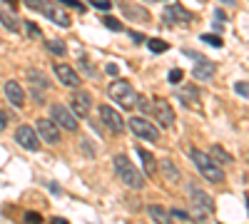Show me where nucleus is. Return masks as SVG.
<instances>
[{
  "instance_id": "nucleus-23",
  "label": "nucleus",
  "mask_w": 249,
  "mask_h": 224,
  "mask_svg": "<svg viewBox=\"0 0 249 224\" xmlns=\"http://www.w3.org/2000/svg\"><path fill=\"white\" fill-rule=\"evenodd\" d=\"M28 77L33 80V87H40V90H48V87H50V80H48L43 72H37V70H28Z\"/></svg>"
},
{
  "instance_id": "nucleus-29",
  "label": "nucleus",
  "mask_w": 249,
  "mask_h": 224,
  "mask_svg": "<svg viewBox=\"0 0 249 224\" xmlns=\"http://www.w3.org/2000/svg\"><path fill=\"white\" fill-rule=\"evenodd\" d=\"M182 80H184V72H182L179 68H175V70H170V75H167V83H170V85H179V83H182Z\"/></svg>"
},
{
  "instance_id": "nucleus-38",
  "label": "nucleus",
  "mask_w": 249,
  "mask_h": 224,
  "mask_svg": "<svg viewBox=\"0 0 249 224\" xmlns=\"http://www.w3.org/2000/svg\"><path fill=\"white\" fill-rule=\"evenodd\" d=\"M5 127H8V115L0 110V132H5Z\"/></svg>"
},
{
  "instance_id": "nucleus-1",
  "label": "nucleus",
  "mask_w": 249,
  "mask_h": 224,
  "mask_svg": "<svg viewBox=\"0 0 249 224\" xmlns=\"http://www.w3.org/2000/svg\"><path fill=\"white\" fill-rule=\"evenodd\" d=\"M190 157H192L195 167L199 170V174H202L207 182H212V185H222V182H224V172H222V167H219L207 152H199L197 147H192V150H190Z\"/></svg>"
},
{
  "instance_id": "nucleus-21",
  "label": "nucleus",
  "mask_w": 249,
  "mask_h": 224,
  "mask_svg": "<svg viewBox=\"0 0 249 224\" xmlns=\"http://www.w3.org/2000/svg\"><path fill=\"white\" fill-rule=\"evenodd\" d=\"M210 157L217 162V165H234V157L227 152V150H222L219 145H214V147L210 150Z\"/></svg>"
},
{
  "instance_id": "nucleus-7",
  "label": "nucleus",
  "mask_w": 249,
  "mask_h": 224,
  "mask_svg": "<svg viewBox=\"0 0 249 224\" xmlns=\"http://www.w3.org/2000/svg\"><path fill=\"white\" fill-rule=\"evenodd\" d=\"M50 115H53V122L60 127H65L68 132H75L77 130V117L68 110V107H62V105H53L50 107Z\"/></svg>"
},
{
  "instance_id": "nucleus-27",
  "label": "nucleus",
  "mask_w": 249,
  "mask_h": 224,
  "mask_svg": "<svg viewBox=\"0 0 249 224\" xmlns=\"http://www.w3.org/2000/svg\"><path fill=\"white\" fill-rule=\"evenodd\" d=\"M147 48L152 52H167L170 50V43H164L162 37H152V40H147Z\"/></svg>"
},
{
  "instance_id": "nucleus-3",
  "label": "nucleus",
  "mask_w": 249,
  "mask_h": 224,
  "mask_svg": "<svg viewBox=\"0 0 249 224\" xmlns=\"http://www.w3.org/2000/svg\"><path fill=\"white\" fill-rule=\"evenodd\" d=\"M107 92L122 110H132L137 105V92H135V87L127 83V80H115V83H110Z\"/></svg>"
},
{
  "instance_id": "nucleus-42",
  "label": "nucleus",
  "mask_w": 249,
  "mask_h": 224,
  "mask_svg": "<svg viewBox=\"0 0 249 224\" xmlns=\"http://www.w3.org/2000/svg\"><path fill=\"white\" fill-rule=\"evenodd\" d=\"M214 17H217V20H219V23H224V20H227V15H224V13H222V10H219V8H217V10H214Z\"/></svg>"
},
{
  "instance_id": "nucleus-9",
  "label": "nucleus",
  "mask_w": 249,
  "mask_h": 224,
  "mask_svg": "<svg viewBox=\"0 0 249 224\" xmlns=\"http://www.w3.org/2000/svg\"><path fill=\"white\" fill-rule=\"evenodd\" d=\"M15 139L20 142V147H25L28 152H37V150H40V137H37V132H35L33 127H28V125H20V127L15 130Z\"/></svg>"
},
{
  "instance_id": "nucleus-5",
  "label": "nucleus",
  "mask_w": 249,
  "mask_h": 224,
  "mask_svg": "<svg viewBox=\"0 0 249 224\" xmlns=\"http://www.w3.org/2000/svg\"><path fill=\"white\" fill-rule=\"evenodd\" d=\"M127 127H130L140 139H147V142H157V139H160V130L152 125V122L144 120V117H132V120H127Z\"/></svg>"
},
{
  "instance_id": "nucleus-41",
  "label": "nucleus",
  "mask_w": 249,
  "mask_h": 224,
  "mask_svg": "<svg viewBox=\"0 0 249 224\" xmlns=\"http://www.w3.org/2000/svg\"><path fill=\"white\" fill-rule=\"evenodd\" d=\"M105 72H107V75H117V65H112V63L105 65Z\"/></svg>"
},
{
  "instance_id": "nucleus-12",
  "label": "nucleus",
  "mask_w": 249,
  "mask_h": 224,
  "mask_svg": "<svg viewBox=\"0 0 249 224\" xmlns=\"http://www.w3.org/2000/svg\"><path fill=\"white\" fill-rule=\"evenodd\" d=\"M70 105H72L75 117H88L90 110H92V97H90L85 90H77V92H72V97H70Z\"/></svg>"
},
{
  "instance_id": "nucleus-26",
  "label": "nucleus",
  "mask_w": 249,
  "mask_h": 224,
  "mask_svg": "<svg viewBox=\"0 0 249 224\" xmlns=\"http://www.w3.org/2000/svg\"><path fill=\"white\" fill-rule=\"evenodd\" d=\"M167 214H170V222H195L190 212H184V209H179V207H175V209H170Z\"/></svg>"
},
{
  "instance_id": "nucleus-44",
  "label": "nucleus",
  "mask_w": 249,
  "mask_h": 224,
  "mask_svg": "<svg viewBox=\"0 0 249 224\" xmlns=\"http://www.w3.org/2000/svg\"><path fill=\"white\" fill-rule=\"evenodd\" d=\"M3 3H10V5H18V0H3Z\"/></svg>"
},
{
  "instance_id": "nucleus-33",
  "label": "nucleus",
  "mask_w": 249,
  "mask_h": 224,
  "mask_svg": "<svg viewBox=\"0 0 249 224\" xmlns=\"http://www.w3.org/2000/svg\"><path fill=\"white\" fill-rule=\"evenodd\" d=\"M23 25L28 28V33H30L33 37H40V35H43V33H40V28H37V25L33 23V20H23Z\"/></svg>"
},
{
  "instance_id": "nucleus-17",
  "label": "nucleus",
  "mask_w": 249,
  "mask_h": 224,
  "mask_svg": "<svg viewBox=\"0 0 249 224\" xmlns=\"http://www.w3.org/2000/svg\"><path fill=\"white\" fill-rule=\"evenodd\" d=\"M120 10L127 20H135V23H150V13L147 8H140V5H130V3H120Z\"/></svg>"
},
{
  "instance_id": "nucleus-31",
  "label": "nucleus",
  "mask_w": 249,
  "mask_h": 224,
  "mask_svg": "<svg viewBox=\"0 0 249 224\" xmlns=\"http://www.w3.org/2000/svg\"><path fill=\"white\" fill-rule=\"evenodd\" d=\"M90 3H92V8H95V10H102V13H107V10L112 8L110 0H90Z\"/></svg>"
},
{
  "instance_id": "nucleus-28",
  "label": "nucleus",
  "mask_w": 249,
  "mask_h": 224,
  "mask_svg": "<svg viewBox=\"0 0 249 224\" xmlns=\"http://www.w3.org/2000/svg\"><path fill=\"white\" fill-rule=\"evenodd\" d=\"M199 40H202V43H210L212 48H222V37H219V35H212V33H204V35H202Z\"/></svg>"
},
{
  "instance_id": "nucleus-24",
  "label": "nucleus",
  "mask_w": 249,
  "mask_h": 224,
  "mask_svg": "<svg viewBox=\"0 0 249 224\" xmlns=\"http://www.w3.org/2000/svg\"><path fill=\"white\" fill-rule=\"evenodd\" d=\"M147 212H150V217H152L155 222H162V224H167V222H170L167 209H162L160 205H150V207H147Z\"/></svg>"
},
{
  "instance_id": "nucleus-13",
  "label": "nucleus",
  "mask_w": 249,
  "mask_h": 224,
  "mask_svg": "<svg viewBox=\"0 0 249 224\" xmlns=\"http://www.w3.org/2000/svg\"><path fill=\"white\" fill-rule=\"evenodd\" d=\"M177 97H179V103L187 110H199V90H197V85H192V83L182 85L179 92H177Z\"/></svg>"
},
{
  "instance_id": "nucleus-11",
  "label": "nucleus",
  "mask_w": 249,
  "mask_h": 224,
  "mask_svg": "<svg viewBox=\"0 0 249 224\" xmlns=\"http://www.w3.org/2000/svg\"><path fill=\"white\" fill-rule=\"evenodd\" d=\"M100 117H102V122H105V127H107L110 132H117V135H120L124 127H127V122L120 117V112L112 110V107H107V105L100 107Z\"/></svg>"
},
{
  "instance_id": "nucleus-45",
  "label": "nucleus",
  "mask_w": 249,
  "mask_h": 224,
  "mask_svg": "<svg viewBox=\"0 0 249 224\" xmlns=\"http://www.w3.org/2000/svg\"><path fill=\"white\" fill-rule=\"evenodd\" d=\"M144 3H152V0H144Z\"/></svg>"
},
{
  "instance_id": "nucleus-10",
  "label": "nucleus",
  "mask_w": 249,
  "mask_h": 224,
  "mask_svg": "<svg viewBox=\"0 0 249 224\" xmlns=\"http://www.w3.org/2000/svg\"><path fill=\"white\" fill-rule=\"evenodd\" d=\"M35 127L40 132V139L48 142V145H57V142H60V130H57V125L53 120L40 117V120H35Z\"/></svg>"
},
{
  "instance_id": "nucleus-35",
  "label": "nucleus",
  "mask_w": 249,
  "mask_h": 224,
  "mask_svg": "<svg viewBox=\"0 0 249 224\" xmlns=\"http://www.w3.org/2000/svg\"><path fill=\"white\" fill-rule=\"evenodd\" d=\"M23 3H25L30 10H40V8H43V3H45V0H23Z\"/></svg>"
},
{
  "instance_id": "nucleus-15",
  "label": "nucleus",
  "mask_w": 249,
  "mask_h": 224,
  "mask_svg": "<svg viewBox=\"0 0 249 224\" xmlns=\"http://www.w3.org/2000/svg\"><path fill=\"white\" fill-rule=\"evenodd\" d=\"M5 97H8V103L13 107H23L25 105V90L20 87V83H15V80H8L5 83Z\"/></svg>"
},
{
  "instance_id": "nucleus-43",
  "label": "nucleus",
  "mask_w": 249,
  "mask_h": 224,
  "mask_svg": "<svg viewBox=\"0 0 249 224\" xmlns=\"http://www.w3.org/2000/svg\"><path fill=\"white\" fill-rule=\"evenodd\" d=\"M219 3H224V5H230V8H234V5H239V0H219Z\"/></svg>"
},
{
  "instance_id": "nucleus-6",
  "label": "nucleus",
  "mask_w": 249,
  "mask_h": 224,
  "mask_svg": "<svg viewBox=\"0 0 249 224\" xmlns=\"http://www.w3.org/2000/svg\"><path fill=\"white\" fill-rule=\"evenodd\" d=\"M40 13H43L45 17H50L53 23H55V25H60V28H70V25H72L70 15L60 8V3H48V0H45L43 8H40Z\"/></svg>"
},
{
  "instance_id": "nucleus-14",
  "label": "nucleus",
  "mask_w": 249,
  "mask_h": 224,
  "mask_svg": "<svg viewBox=\"0 0 249 224\" xmlns=\"http://www.w3.org/2000/svg\"><path fill=\"white\" fill-rule=\"evenodd\" d=\"M55 75H57V80L65 87H80V83H82V77L65 63H55Z\"/></svg>"
},
{
  "instance_id": "nucleus-25",
  "label": "nucleus",
  "mask_w": 249,
  "mask_h": 224,
  "mask_svg": "<svg viewBox=\"0 0 249 224\" xmlns=\"http://www.w3.org/2000/svg\"><path fill=\"white\" fill-rule=\"evenodd\" d=\"M45 48H48L53 55H57V57H62V55L68 52V48H65V43H62V40H48Z\"/></svg>"
},
{
  "instance_id": "nucleus-36",
  "label": "nucleus",
  "mask_w": 249,
  "mask_h": 224,
  "mask_svg": "<svg viewBox=\"0 0 249 224\" xmlns=\"http://www.w3.org/2000/svg\"><path fill=\"white\" fill-rule=\"evenodd\" d=\"M57 3H62V5H68V8H80V13L85 10V8H82V3H80V0H57Z\"/></svg>"
},
{
  "instance_id": "nucleus-4",
  "label": "nucleus",
  "mask_w": 249,
  "mask_h": 224,
  "mask_svg": "<svg viewBox=\"0 0 249 224\" xmlns=\"http://www.w3.org/2000/svg\"><path fill=\"white\" fill-rule=\"evenodd\" d=\"M150 112L157 117V122H160V127H164V130H172V125H175V112H172V107H170V103L164 97H157V100H152V105H150Z\"/></svg>"
},
{
  "instance_id": "nucleus-18",
  "label": "nucleus",
  "mask_w": 249,
  "mask_h": 224,
  "mask_svg": "<svg viewBox=\"0 0 249 224\" xmlns=\"http://www.w3.org/2000/svg\"><path fill=\"white\" fill-rule=\"evenodd\" d=\"M217 70V63H212V60H207V57H197V65L192 70L195 80H210Z\"/></svg>"
},
{
  "instance_id": "nucleus-39",
  "label": "nucleus",
  "mask_w": 249,
  "mask_h": 224,
  "mask_svg": "<svg viewBox=\"0 0 249 224\" xmlns=\"http://www.w3.org/2000/svg\"><path fill=\"white\" fill-rule=\"evenodd\" d=\"M130 37L135 40V43H144V35H142V33H137V30H132V33H130Z\"/></svg>"
},
{
  "instance_id": "nucleus-30",
  "label": "nucleus",
  "mask_w": 249,
  "mask_h": 224,
  "mask_svg": "<svg viewBox=\"0 0 249 224\" xmlns=\"http://www.w3.org/2000/svg\"><path fill=\"white\" fill-rule=\"evenodd\" d=\"M102 25H105L107 30H122V23H120V20H115V17H110V15H105V17H102Z\"/></svg>"
},
{
  "instance_id": "nucleus-32",
  "label": "nucleus",
  "mask_w": 249,
  "mask_h": 224,
  "mask_svg": "<svg viewBox=\"0 0 249 224\" xmlns=\"http://www.w3.org/2000/svg\"><path fill=\"white\" fill-rule=\"evenodd\" d=\"M234 92L242 95L244 100L249 97V87H247V80H239V83H234Z\"/></svg>"
},
{
  "instance_id": "nucleus-8",
  "label": "nucleus",
  "mask_w": 249,
  "mask_h": 224,
  "mask_svg": "<svg viewBox=\"0 0 249 224\" xmlns=\"http://www.w3.org/2000/svg\"><path fill=\"white\" fill-rule=\"evenodd\" d=\"M192 20H195V15L190 10H184L182 5H167V10H164V25H167V28H172L177 23L190 25Z\"/></svg>"
},
{
  "instance_id": "nucleus-19",
  "label": "nucleus",
  "mask_w": 249,
  "mask_h": 224,
  "mask_svg": "<svg viewBox=\"0 0 249 224\" xmlns=\"http://www.w3.org/2000/svg\"><path fill=\"white\" fill-rule=\"evenodd\" d=\"M137 157L142 159V167H144V172H147V177H155L157 174V159L147 150H142L140 145H137Z\"/></svg>"
},
{
  "instance_id": "nucleus-22",
  "label": "nucleus",
  "mask_w": 249,
  "mask_h": 224,
  "mask_svg": "<svg viewBox=\"0 0 249 224\" xmlns=\"http://www.w3.org/2000/svg\"><path fill=\"white\" fill-rule=\"evenodd\" d=\"M162 172L167 177V182H179V170L175 167L172 159H162Z\"/></svg>"
},
{
  "instance_id": "nucleus-37",
  "label": "nucleus",
  "mask_w": 249,
  "mask_h": 224,
  "mask_svg": "<svg viewBox=\"0 0 249 224\" xmlns=\"http://www.w3.org/2000/svg\"><path fill=\"white\" fill-rule=\"evenodd\" d=\"M25 222H43V217L37 212H25Z\"/></svg>"
},
{
  "instance_id": "nucleus-40",
  "label": "nucleus",
  "mask_w": 249,
  "mask_h": 224,
  "mask_svg": "<svg viewBox=\"0 0 249 224\" xmlns=\"http://www.w3.org/2000/svg\"><path fill=\"white\" fill-rule=\"evenodd\" d=\"M82 147H85V155L92 157V147H90V139H82Z\"/></svg>"
},
{
  "instance_id": "nucleus-2",
  "label": "nucleus",
  "mask_w": 249,
  "mask_h": 224,
  "mask_svg": "<svg viewBox=\"0 0 249 224\" xmlns=\"http://www.w3.org/2000/svg\"><path fill=\"white\" fill-rule=\"evenodd\" d=\"M112 162H115V172H117L120 182H124L130 190H142L144 187V177L140 174V170L130 162L127 155H117Z\"/></svg>"
},
{
  "instance_id": "nucleus-34",
  "label": "nucleus",
  "mask_w": 249,
  "mask_h": 224,
  "mask_svg": "<svg viewBox=\"0 0 249 224\" xmlns=\"http://www.w3.org/2000/svg\"><path fill=\"white\" fill-rule=\"evenodd\" d=\"M80 65H82V70H85V72H88L90 77H95V75H97V72H95V68H92V65L88 63V57H80Z\"/></svg>"
},
{
  "instance_id": "nucleus-20",
  "label": "nucleus",
  "mask_w": 249,
  "mask_h": 224,
  "mask_svg": "<svg viewBox=\"0 0 249 224\" xmlns=\"http://www.w3.org/2000/svg\"><path fill=\"white\" fill-rule=\"evenodd\" d=\"M0 23H3L10 33H20V20H18L8 8H3V5H0Z\"/></svg>"
},
{
  "instance_id": "nucleus-16",
  "label": "nucleus",
  "mask_w": 249,
  "mask_h": 224,
  "mask_svg": "<svg viewBox=\"0 0 249 224\" xmlns=\"http://www.w3.org/2000/svg\"><path fill=\"white\" fill-rule=\"evenodd\" d=\"M190 194H192V202H195L197 207H202L204 212H210V214L214 212V199L207 194L204 190H199L197 185H190Z\"/></svg>"
}]
</instances>
